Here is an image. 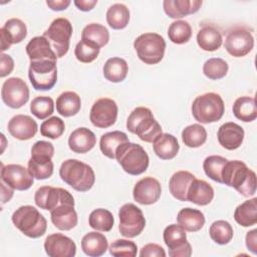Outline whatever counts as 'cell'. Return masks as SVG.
I'll list each match as a JSON object with an SVG mask.
<instances>
[{
	"mask_svg": "<svg viewBox=\"0 0 257 257\" xmlns=\"http://www.w3.org/2000/svg\"><path fill=\"white\" fill-rule=\"evenodd\" d=\"M108 247L107 239L102 233L96 231L86 233L81 239V249L85 255L99 257L103 255Z\"/></svg>",
	"mask_w": 257,
	"mask_h": 257,
	"instance_id": "obj_28",
	"label": "cell"
},
{
	"mask_svg": "<svg viewBox=\"0 0 257 257\" xmlns=\"http://www.w3.org/2000/svg\"><path fill=\"white\" fill-rule=\"evenodd\" d=\"M34 202L40 209L51 212L63 203L74 202L73 196L63 188L42 186L35 192Z\"/></svg>",
	"mask_w": 257,
	"mask_h": 257,
	"instance_id": "obj_15",
	"label": "cell"
},
{
	"mask_svg": "<svg viewBox=\"0 0 257 257\" xmlns=\"http://www.w3.org/2000/svg\"><path fill=\"white\" fill-rule=\"evenodd\" d=\"M234 219L243 227L255 225L257 223V198L246 200L237 206L234 212Z\"/></svg>",
	"mask_w": 257,
	"mask_h": 257,
	"instance_id": "obj_34",
	"label": "cell"
},
{
	"mask_svg": "<svg viewBox=\"0 0 257 257\" xmlns=\"http://www.w3.org/2000/svg\"><path fill=\"white\" fill-rule=\"evenodd\" d=\"M1 98L11 108L22 107L29 99V88L20 77H9L2 84Z\"/></svg>",
	"mask_w": 257,
	"mask_h": 257,
	"instance_id": "obj_12",
	"label": "cell"
},
{
	"mask_svg": "<svg viewBox=\"0 0 257 257\" xmlns=\"http://www.w3.org/2000/svg\"><path fill=\"white\" fill-rule=\"evenodd\" d=\"M80 108V96L74 91H64L56 98V110L64 117L75 115Z\"/></svg>",
	"mask_w": 257,
	"mask_h": 257,
	"instance_id": "obj_32",
	"label": "cell"
},
{
	"mask_svg": "<svg viewBox=\"0 0 257 257\" xmlns=\"http://www.w3.org/2000/svg\"><path fill=\"white\" fill-rule=\"evenodd\" d=\"M14 60L13 58L5 53L0 55V77H5L13 71Z\"/></svg>",
	"mask_w": 257,
	"mask_h": 257,
	"instance_id": "obj_52",
	"label": "cell"
},
{
	"mask_svg": "<svg viewBox=\"0 0 257 257\" xmlns=\"http://www.w3.org/2000/svg\"><path fill=\"white\" fill-rule=\"evenodd\" d=\"M154 153L162 160L174 159L180 150V145L176 137L168 133H162L153 142Z\"/></svg>",
	"mask_w": 257,
	"mask_h": 257,
	"instance_id": "obj_26",
	"label": "cell"
},
{
	"mask_svg": "<svg viewBox=\"0 0 257 257\" xmlns=\"http://www.w3.org/2000/svg\"><path fill=\"white\" fill-rule=\"evenodd\" d=\"M44 250L49 257H73L76 254V245L69 237L53 233L46 237Z\"/></svg>",
	"mask_w": 257,
	"mask_h": 257,
	"instance_id": "obj_18",
	"label": "cell"
},
{
	"mask_svg": "<svg viewBox=\"0 0 257 257\" xmlns=\"http://www.w3.org/2000/svg\"><path fill=\"white\" fill-rule=\"evenodd\" d=\"M130 21V10L122 3L109 6L106 11V22L114 30H120L127 26Z\"/></svg>",
	"mask_w": 257,
	"mask_h": 257,
	"instance_id": "obj_37",
	"label": "cell"
},
{
	"mask_svg": "<svg viewBox=\"0 0 257 257\" xmlns=\"http://www.w3.org/2000/svg\"><path fill=\"white\" fill-rule=\"evenodd\" d=\"M209 234L215 243L219 245H226L232 240L234 231L229 222L225 220H217L210 226Z\"/></svg>",
	"mask_w": 257,
	"mask_h": 257,
	"instance_id": "obj_42",
	"label": "cell"
},
{
	"mask_svg": "<svg viewBox=\"0 0 257 257\" xmlns=\"http://www.w3.org/2000/svg\"><path fill=\"white\" fill-rule=\"evenodd\" d=\"M30 61L53 60L57 61V56L51 48L48 40L42 36L33 37L25 47Z\"/></svg>",
	"mask_w": 257,
	"mask_h": 257,
	"instance_id": "obj_24",
	"label": "cell"
},
{
	"mask_svg": "<svg viewBox=\"0 0 257 257\" xmlns=\"http://www.w3.org/2000/svg\"><path fill=\"white\" fill-rule=\"evenodd\" d=\"M73 3L80 11L87 12L94 8L97 4V0H74Z\"/></svg>",
	"mask_w": 257,
	"mask_h": 257,
	"instance_id": "obj_55",
	"label": "cell"
},
{
	"mask_svg": "<svg viewBox=\"0 0 257 257\" xmlns=\"http://www.w3.org/2000/svg\"><path fill=\"white\" fill-rule=\"evenodd\" d=\"M115 159L122 170L133 176L145 173L150 163L145 149L141 145L131 142L123 143L116 149Z\"/></svg>",
	"mask_w": 257,
	"mask_h": 257,
	"instance_id": "obj_5",
	"label": "cell"
},
{
	"mask_svg": "<svg viewBox=\"0 0 257 257\" xmlns=\"http://www.w3.org/2000/svg\"><path fill=\"white\" fill-rule=\"evenodd\" d=\"M28 77L35 90H50L57 81L56 61H30Z\"/></svg>",
	"mask_w": 257,
	"mask_h": 257,
	"instance_id": "obj_9",
	"label": "cell"
},
{
	"mask_svg": "<svg viewBox=\"0 0 257 257\" xmlns=\"http://www.w3.org/2000/svg\"><path fill=\"white\" fill-rule=\"evenodd\" d=\"M14 226L29 238L43 236L47 229V221L33 206L25 205L16 209L11 217Z\"/></svg>",
	"mask_w": 257,
	"mask_h": 257,
	"instance_id": "obj_4",
	"label": "cell"
},
{
	"mask_svg": "<svg viewBox=\"0 0 257 257\" xmlns=\"http://www.w3.org/2000/svg\"><path fill=\"white\" fill-rule=\"evenodd\" d=\"M196 177L188 171H178L169 181V190L172 196L182 202H187V193L192 181Z\"/></svg>",
	"mask_w": 257,
	"mask_h": 257,
	"instance_id": "obj_27",
	"label": "cell"
},
{
	"mask_svg": "<svg viewBox=\"0 0 257 257\" xmlns=\"http://www.w3.org/2000/svg\"><path fill=\"white\" fill-rule=\"evenodd\" d=\"M202 4V0H165L163 7L170 18L180 19L198 12Z\"/></svg>",
	"mask_w": 257,
	"mask_h": 257,
	"instance_id": "obj_22",
	"label": "cell"
},
{
	"mask_svg": "<svg viewBox=\"0 0 257 257\" xmlns=\"http://www.w3.org/2000/svg\"><path fill=\"white\" fill-rule=\"evenodd\" d=\"M31 155H40L52 158L54 156V147L49 142L38 141L32 146Z\"/></svg>",
	"mask_w": 257,
	"mask_h": 257,
	"instance_id": "obj_50",
	"label": "cell"
},
{
	"mask_svg": "<svg viewBox=\"0 0 257 257\" xmlns=\"http://www.w3.org/2000/svg\"><path fill=\"white\" fill-rule=\"evenodd\" d=\"M138 57L146 64H157L162 61L166 49L164 37L158 33L147 32L138 36L134 41Z\"/></svg>",
	"mask_w": 257,
	"mask_h": 257,
	"instance_id": "obj_7",
	"label": "cell"
},
{
	"mask_svg": "<svg viewBox=\"0 0 257 257\" xmlns=\"http://www.w3.org/2000/svg\"><path fill=\"white\" fill-rule=\"evenodd\" d=\"M196 39L199 47L205 51H216L223 43L222 34L214 25H204L200 28Z\"/></svg>",
	"mask_w": 257,
	"mask_h": 257,
	"instance_id": "obj_29",
	"label": "cell"
},
{
	"mask_svg": "<svg viewBox=\"0 0 257 257\" xmlns=\"http://www.w3.org/2000/svg\"><path fill=\"white\" fill-rule=\"evenodd\" d=\"M177 222L185 231L198 232L205 225V216L200 210L188 207L179 211Z\"/></svg>",
	"mask_w": 257,
	"mask_h": 257,
	"instance_id": "obj_30",
	"label": "cell"
},
{
	"mask_svg": "<svg viewBox=\"0 0 257 257\" xmlns=\"http://www.w3.org/2000/svg\"><path fill=\"white\" fill-rule=\"evenodd\" d=\"M65 130L64 121L58 116H51L40 125V134L48 139L55 140L62 136Z\"/></svg>",
	"mask_w": 257,
	"mask_h": 257,
	"instance_id": "obj_48",
	"label": "cell"
},
{
	"mask_svg": "<svg viewBox=\"0 0 257 257\" xmlns=\"http://www.w3.org/2000/svg\"><path fill=\"white\" fill-rule=\"evenodd\" d=\"M30 111L38 119H45L53 113L54 101L50 96H36L30 103Z\"/></svg>",
	"mask_w": 257,
	"mask_h": 257,
	"instance_id": "obj_46",
	"label": "cell"
},
{
	"mask_svg": "<svg viewBox=\"0 0 257 257\" xmlns=\"http://www.w3.org/2000/svg\"><path fill=\"white\" fill-rule=\"evenodd\" d=\"M130 142L126 134L120 131H113L103 134L100 137L99 149L108 159H115L116 149L123 143Z\"/></svg>",
	"mask_w": 257,
	"mask_h": 257,
	"instance_id": "obj_33",
	"label": "cell"
},
{
	"mask_svg": "<svg viewBox=\"0 0 257 257\" xmlns=\"http://www.w3.org/2000/svg\"><path fill=\"white\" fill-rule=\"evenodd\" d=\"M117 112L118 107L113 99L101 97L92 104L89 112V119L94 126L106 128L114 124L117 118Z\"/></svg>",
	"mask_w": 257,
	"mask_h": 257,
	"instance_id": "obj_14",
	"label": "cell"
},
{
	"mask_svg": "<svg viewBox=\"0 0 257 257\" xmlns=\"http://www.w3.org/2000/svg\"><path fill=\"white\" fill-rule=\"evenodd\" d=\"M81 40L89 41L101 48L108 43L109 32L105 26L99 23H90L82 29Z\"/></svg>",
	"mask_w": 257,
	"mask_h": 257,
	"instance_id": "obj_38",
	"label": "cell"
},
{
	"mask_svg": "<svg viewBox=\"0 0 257 257\" xmlns=\"http://www.w3.org/2000/svg\"><path fill=\"white\" fill-rule=\"evenodd\" d=\"M168 36L175 44L187 43L192 36V27L188 21L176 20L170 24Z\"/></svg>",
	"mask_w": 257,
	"mask_h": 257,
	"instance_id": "obj_43",
	"label": "cell"
},
{
	"mask_svg": "<svg viewBox=\"0 0 257 257\" xmlns=\"http://www.w3.org/2000/svg\"><path fill=\"white\" fill-rule=\"evenodd\" d=\"M182 141L189 148H199L207 141V131L199 123L190 124L182 131Z\"/></svg>",
	"mask_w": 257,
	"mask_h": 257,
	"instance_id": "obj_40",
	"label": "cell"
},
{
	"mask_svg": "<svg viewBox=\"0 0 257 257\" xmlns=\"http://www.w3.org/2000/svg\"><path fill=\"white\" fill-rule=\"evenodd\" d=\"M245 243L249 251H251L253 254L257 253V229H253L247 232Z\"/></svg>",
	"mask_w": 257,
	"mask_h": 257,
	"instance_id": "obj_53",
	"label": "cell"
},
{
	"mask_svg": "<svg viewBox=\"0 0 257 257\" xmlns=\"http://www.w3.org/2000/svg\"><path fill=\"white\" fill-rule=\"evenodd\" d=\"M233 113L236 118L244 121L250 122L257 117V108L255 98L252 96H240L238 97L232 107Z\"/></svg>",
	"mask_w": 257,
	"mask_h": 257,
	"instance_id": "obj_36",
	"label": "cell"
},
{
	"mask_svg": "<svg viewBox=\"0 0 257 257\" xmlns=\"http://www.w3.org/2000/svg\"><path fill=\"white\" fill-rule=\"evenodd\" d=\"M96 144L95 135L87 127L74 130L68 138L69 149L76 154H85L93 149Z\"/></svg>",
	"mask_w": 257,
	"mask_h": 257,
	"instance_id": "obj_23",
	"label": "cell"
},
{
	"mask_svg": "<svg viewBox=\"0 0 257 257\" xmlns=\"http://www.w3.org/2000/svg\"><path fill=\"white\" fill-rule=\"evenodd\" d=\"M1 181L14 190L25 191L33 185L34 178L28 168L26 169L18 164H9L6 166L2 164Z\"/></svg>",
	"mask_w": 257,
	"mask_h": 257,
	"instance_id": "obj_16",
	"label": "cell"
},
{
	"mask_svg": "<svg viewBox=\"0 0 257 257\" xmlns=\"http://www.w3.org/2000/svg\"><path fill=\"white\" fill-rule=\"evenodd\" d=\"M194 118L201 123H212L220 120L225 112V104L220 94L206 92L198 95L191 106Z\"/></svg>",
	"mask_w": 257,
	"mask_h": 257,
	"instance_id": "obj_6",
	"label": "cell"
},
{
	"mask_svg": "<svg viewBox=\"0 0 257 257\" xmlns=\"http://www.w3.org/2000/svg\"><path fill=\"white\" fill-rule=\"evenodd\" d=\"M69 0H47L46 5L53 11L65 10L70 5Z\"/></svg>",
	"mask_w": 257,
	"mask_h": 257,
	"instance_id": "obj_54",
	"label": "cell"
},
{
	"mask_svg": "<svg viewBox=\"0 0 257 257\" xmlns=\"http://www.w3.org/2000/svg\"><path fill=\"white\" fill-rule=\"evenodd\" d=\"M118 218V230L123 237L135 238L146 227V219L143 211L133 203H126L120 207Z\"/></svg>",
	"mask_w": 257,
	"mask_h": 257,
	"instance_id": "obj_10",
	"label": "cell"
},
{
	"mask_svg": "<svg viewBox=\"0 0 257 257\" xmlns=\"http://www.w3.org/2000/svg\"><path fill=\"white\" fill-rule=\"evenodd\" d=\"M223 184L234 188L244 197L256 193V174L241 161H227L222 170Z\"/></svg>",
	"mask_w": 257,
	"mask_h": 257,
	"instance_id": "obj_1",
	"label": "cell"
},
{
	"mask_svg": "<svg viewBox=\"0 0 257 257\" xmlns=\"http://www.w3.org/2000/svg\"><path fill=\"white\" fill-rule=\"evenodd\" d=\"M61 180L78 192L89 191L95 182L93 169L88 165L76 159L64 161L59 169Z\"/></svg>",
	"mask_w": 257,
	"mask_h": 257,
	"instance_id": "obj_2",
	"label": "cell"
},
{
	"mask_svg": "<svg viewBox=\"0 0 257 257\" xmlns=\"http://www.w3.org/2000/svg\"><path fill=\"white\" fill-rule=\"evenodd\" d=\"M162 194L160 182L153 177H145L138 181L133 190L134 200L141 205H153Z\"/></svg>",
	"mask_w": 257,
	"mask_h": 257,
	"instance_id": "obj_17",
	"label": "cell"
},
{
	"mask_svg": "<svg viewBox=\"0 0 257 257\" xmlns=\"http://www.w3.org/2000/svg\"><path fill=\"white\" fill-rule=\"evenodd\" d=\"M14 189H12L10 186L6 185L3 181H1V198H2V204L9 202L10 199L13 197Z\"/></svg>",
	"mask_w": 257,
	"mask_h": 257,
	"instance_id": "obj_56",
	"label": "cell"
},
{
	"mask_svg": "<svg viewBox=\"0 0 257 257\" xmlns=\"http://www.w3.org/2000/svg\"><path fill=\"white\" fill-rule=\"evenodd\" d=\"M50 219L53 225L61 231L73 229L78 222L77 213L74 210V202H67L59 205L50 212Z\"/></svg>",
	"mask_w": 257,
	"mask_h": 257,
	"instance_id": "obj_21",
	"label": "cell"
},
{
	"mask_svg": "<svg viewBox=\"0 0 257 257\" xmlns=\"http://www.w3.org/2000/svg\"><path fill=\"white\" fill-rule=\"evenodd\" d=\"M52 158L40 155H31L28 161V170L36 180L49 179L53 174Z\"/></svg>",
	"mask_w": 257,
	"mask_h": 257,
	"instance_id": "obj_31",
	"label": "cell"
},
{
	"mask_svg": "<svg viewBox=\"0 0 257 257\" xmlns=\"http://www.w3.org/2000/svg\"><path fill=\"white\" fill-rule=\"evenodd\" d=\"M37 131V122L31 116L26 114H16L8 121L9 134L19 141H28L32 139Z\"/></svg>",
	"mask_w": 257,
	"mask_h": 257,
	"instance_id": "obj_19",
	"label": "cell"
},
{
	"mask_svg": "<svg viewBox=\"0 0 257 257\" xmlns=\"http://www.w3.org/2000/svg\"><path fill=\"white\" fill-rule=\"evenodd\" d=\"M214 198L213 187L204 180L194 179L188 189L187 200L198 206H206Z\"/></svg>",
	"mask_w": 257,
	"mask_h": 257,
	"instance_id": "obj_25",
	"label": "cell"
},
{
	"mask_svg": "<svg viewBox=\"0 0 257 257\" xmlns=\"http://www.w3.org/2000/svg\"><path fill=\"white\" fill-rule=\"evenodd\" d=\"M108 250L109 254L115 257H135L138 252V247L134 241L117 239L110 244Z\"/></svg>",
	"mask_w": 257,
	"mask_h": 257,
	"instance_id": "obj_49",
	"label": "cell"
},
{
	"mask_svg": "<svg viewBox=\"0 0 257 257\" xmlns=\"http://www.w3.org/2000/svg\"><path fill=\"white\" fill-rule=\"evenodd\" d=\"M224 47L234 57L247 55L254 47V37L245 26H234L226 35Z\"/></svg>",
	"mask_w": 257,
	"mask_h": 257,
	"instance_id": "obj_11",
	"label": "cell"
},
{
	"mask_svg": "<svg viewBox=\"0 0 257 257\" xmlns=\"http://www.w3.org/2000/svg\"><path fill=\"white\" fill-rule=\"evenodd\" d=\"M0 33L4 34L11 44L20 43L27 35V27L25 23L18 18L8 19L0 29Z\"/></svg>",
	"mask_w": 257,
	"mask_h": 257,
	"instance_id": "obj_39",
	"label": "cell"
},
{
	"mask_svg": "<svg viewBox=\"0 0 257 257\" xmlns=\"http://www.w3.org/2000/svg\"><path fill=\"white\" fill-rule=\"evenodd\" d=\"M72 31L70 21L64 17L54 19L44 31L43 36L48 40L57 58H61L67 53Z\"/></svg>",
	"mask_w": 257,
	"mask_h": 257,
	"instance_id": "obj_8",
	"label": "cell"
},
{
	"mask_svg": "<svg viewBox=\"0 0 257 257\" xmlns=\"http://www.w3.org/2000/svg\"><path fill=\"white\" fill-rule=\"evenodd\" d=\"M163 239L169 248V256L190 257L192 255V247L187 241L186 231L180 225L167 226L163 233Z\"/></svg>",
	"mask_w": 257,
	"mask_h": 257,
	"instance_id": "obj_13",
	"label": "cell"
},
{
	"mask_svg": "<svg viewBox=\"0 0 257 257\" xmlns=\"http://www.w3.org/2000/svg\"><path fill=\"white\" fill-rule=\"evenodd\" d=\"M244 130L236 122L228 121L223 123L217 133L219 144L226 150L233 151L238 149L244 140Z\"/></svg>",
	"mask_w": 257,
	"mask_h": 257,
	"instance_id": "obj_20",
	"label": "cell"
},
{
	"mask_svg": "<svg viewBox=\"0 0 257 257\" xmlns=\"http://www.w3.org/2000/svg\"><path fill=\"white\" fill-rule=\"evenodd\" d=\"M166 255L164 248L156 243H148L140 251L141 257H165Z\"/></svg>",
	"mask_w": 257,
	"mask_h": 257,
	"instance_id": "obj_51",
	"label": "cell"
},
{
	"mask_svg": "<svg viewBox=\"0 0 257 257\" xmlns=\"http://www.w3.org/2000/svg\"><path fill=\"white\" fill-rule=\"evenodd\" d=\"M99 50L100 48L97 45L89 41L80 40L75 46L74 55L78 61L82 63H89L96 59L99 54Z\"/></svg>",
	"mask_w": 257,
	"mask_h": 257,
	"instance_id": "obj_47",
	"label": "cell"
},
{
	"mask_svg": "<svg viewBox=\"0 0 257 257\" xmlns=\"http://www.w3.org/2000/svg\"><path fill=\"white\" fill-rule=\"evenodd\" d=\"M126 128L146 143H153L163 133L162 126L154 117L152 110L145 106H138L130 113Z\"/></svg>",
	"mask_w": 257,
	"mask_h": 257,
	"instance_id": "obj_3",
	"label": "cell"
},
{
	"mask_svg": "<svg viewBox=\"0 0 257 257\" xmlns=\"http://www.w3.org/2000/svg\"><path fill=\"white\" fill-rule=\"evenodd\" d=\"M229 66L228 63L219 57L209 58L203 65V73L206 77L212 80L221 79L226 76Z\"/></svg>",
	"mask_w": 257,
	"mask_h": 257,
	"instance_id": "obj_45",
	"label": "cell"
},
{
	"mask_svg": "<svg viewBox=\"0 0 257 257\" xmlns=\"http://www.w3.org/2000/svg\"><path fill=\"white\" fill-rule=\"evenodd\" d=\"M228 160L224 157L212 155L207 157L203 162V169L205 174L213 181L223 184L222 182V170Z\"/></svg>",
	"mask_w": 257,
	"mask_h": 257,
	"instance_id": "obj_44",
	"label": "cell"
},
{
	"mask_svg": "<svg viewBox=\"0 0 257 257\" xmlns=\"http://www.w3.org/2000/svg\"><path fill=\"white\" fill-rule=\"evenodd\" d=\"M113 224H114L113 216L106 209L98 208L93 210L89 214L88 225L96 231L108 232L112 229Z\"/></svg>",
	"mask_w": 257,
	"mask_h": 257,
	"instance_id": "obj_41",
	"label": "cell"
},
{
	"mask_svg": "<svg viewBox=\"0 0 257 257\" xmlns=\"http://www.w3.org/2000/svg\"><path fill=\"white\" fill-rule=\"evenodd\" d=\"M103 76L110 82H121L125 79L128 71V65L123 58H108L102 68Z\"/></svg>",
	"mask_w": 257,
	"mask_h": 257,
	"instance_id": "obj_35",
	"label": "cell"
}]
</instances>
